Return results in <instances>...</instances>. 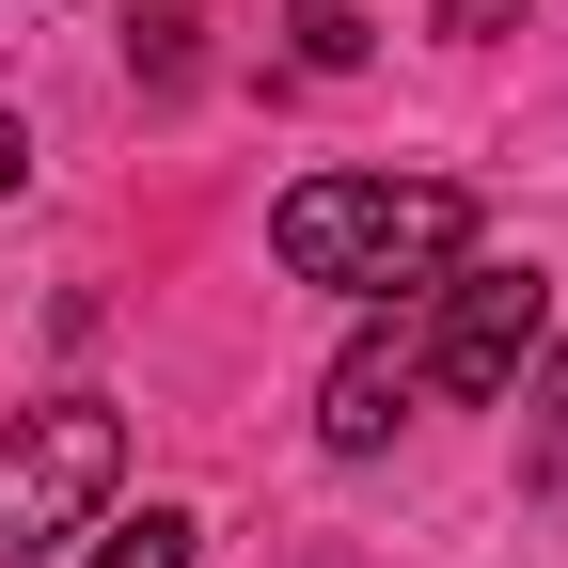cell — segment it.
Listing matches in <instances>:
<instances>
[{
    "label": "cell",
    "instance_id": "6da1fadb",
    "mask_svg": "<svg viewBox=\"0 0 568 568\" xmlns=\"http://www.w3.org/2000/svg\"><path fill=\"white\" fill-rule=\"evenodd\" d=\"M268 253L301 284H332V301H426L443 268H474V190H443V174H301Z\"/></svg>",
    "mask_w": 568,
    "mask_h": 568
},
{
    "label": "cell",
    "instance_id": "7a4b0ae2",
    "mask_svg": "<svg viewBox=\"0 0 568 568\" xmlns=\"http://www.w3.org/2000/svg\"><path fill=\"white\" fill-rule=\"evenodd\" d=\"M111 489H126V410L111 395L17 410V426H0V568H17V552H63Z\"/></svg>",
    "mask_w": 568,
    "mask_h": 568
},
{
    "label": "cell",
    "instance_id": "3957f363",
    "mask_svg": "<svg viewBox=\"0 0 568 568\" xmlns=\"http://www.w3.org/2000/svg\"><path fill=\"white\" fill-rule=\"evenodd\" d=\"M537 332H552V268H443L426 284V395H458V410L521 395Z\"/></svg>",
    "mask_w": 568,
    "mask_h": 568
},
{
    "label": "cell",
    "instance_id": "277c9868",
    "mask_svg": "<svg viewBox=\"0 0 568 568\" xmlns=\"http://www.w3.org/2000/svg\"><path fill=\"white\" fill-rule=\"evenodd\" d=\"M410 395H426V332H410V316L347 332L332 379H316V443H332V458H379L395 426H410Z\"/></svg>",
    "mask_w": 568,
    "mask_h": 568
},
{
    "label": "cell",
    "instance_id": "5b68a950",
    "mask_svg": "<svg viewBox=\"0 0 568 568\" xmlns=\"http://www.w3.org/2000/svg\"><path fill=\"white\" fill-rule=\"evenodd\" d=\"M521 474L568 489V316L537 332V364H521Z\"/></svg>",
    "mask_w": 568,
    "mask_h": 568
},
{
    "label": "cell",
    "instance_id": "8992f818",
    "mask_svg": "<svg viewBox=\"0 0 568 568\" xmlns=\"http://www.w3.org/2000/svg\"><path fill=\"white\" fill-rule=\"evenodd\" d=\"M284 48H301L316 80H347V63H364L379 32H364V0H284Z\"/></svg>",
    "mask_w": 568,
    "mask_h": 568
},
{
    "label": "cell",
    "instance_id": "52a82bcc",
    "mask_svg": "<svg viewBox=\"0 0 568 568\" xmlns=\"http://www.w3.org/2000/svg\"><path fill=\"white\" fill-rule=\"evenodd\" d=\"M190 537H205L190 506H142V521H111V537H95V568H190Z\"/></svg>",
    "mask_w": 568,
    "mask_h": 568
},
{
    "label": "cell",
    "instance_id": "ba28073f",
    "mask_svg": "<svg viewBox=\"0 0 568 568\" xmlns=\"http://www.w3.org/2000/svg\"><path fill=\"white\" fill-rule=\"evenodd\" d=\"M126 48H142V80L174 95V80H190V0H142V32H126Z\"/></svg>",
    "mask_w": 568,
    "mask_h": 568
},
{
    "label": "cell",
    "instance_id": "9c48e42d",
    "mask_svg": "<svg viewBox=\"0 0 568 568\" xmlns=\"http://www.w3.org/2000/svg\"><path fill=\"white\" fill-rule=\"evenodd\" d=\"M17 174H32V126H17V111H0V190H17Z\"/></svg>",
    "mask_w": 568,
    "mask_h": 568
}]
</instances>
